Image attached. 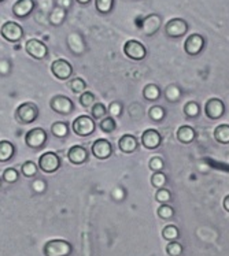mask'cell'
<instances>
[{
  "mask_svg": "<svg viewBox=\"0 0 229 256\" xmlns=\"http://www.w3.org/2000/svg\"><path fill=\"white\" fill-rule=\"evenodd\" d=\"M43 252L46 256H70L73 252V246L69 241L55 238L44 244Z\"/></svg>",
  "mask_w": 229,
  "mask_h": 256,
  "instance_id": "cell-1",
  "label": "cell"
},
{
  "mask_svg": "<svg viewBox=\"0 0 229 256\" xmlns=\"http://www.w3.org/2000/svg\"><path fill=\"white\" fill-rule=\"evenodd\" d=\"M16 118L22 125L33 124L39 118V107L36 103L25 102L18 106V108L16 110Z\"/></svg>",
  "mask_w": 229,
  "mask_h": 256,
  "instance_id": "cell-2",
  "label": "cell"
},
{
  "mask_svg": "<svg viewBox=\"0 0 229 256\" xmlns=\"http://www.w3.org/2000/svg\"><path fill=\"white\" fill-rule=\"evenodd\" d=\"M73 132L80 137H88L91 136L92 133L96 129V124H95V120L89 115H80L76 120H73Z\"/></svg>",
  "mask_w": 229,
  "mask_h": 256,
  "instance_id": "cell-3",
  "label": "cell"
},
{
  "mask_svg": "<svg viewBox=\"0 0 229 256\" xmlns=\"http://www.w3.org/2000/svg\"><path fill=\"white\" fill-rule=\"evenodd\" d=\"M39 168L46 174L57 172L61 168V158L57 152H44L42 156L39 158Z\"/></svg>",
  "mask_w": 229,
  "mask_h": 256,
  "instance_id": "cell-4",
  "label": "cell"
},
{
  "mask_svg": "<svg viewBox=\"0 0 229 256\" xmlns=\"http://www.w3.org/2000/svg\"><path fill=\"white\" fill-rule=\"evenodd\" d=\"M48 134L47 132L42 129V128H35V129H31L25 134V144L32 150H42L44 148V146L47 144Z\"/></svg>",
  "mask_w": 229,
  "mask_h": 256,
  "instance_id": "cell-5",
  "label": "cell"
},
{
  "mask_svg": "<svg viewBox=\"0 0 229 256\" xmlns=\"http://www.w3.org/2000/svg\"><path fill=\"white\" fill-rule=\"evenodd\" d=\"M0 34L9 42H21L24 37V28L14 21H7L3 24V26L0 29Z\"/></svg>",
  "mask_w": 229,
  "mask_h": 256,
  "instance_id": "cell-6",
  "label": "cell"
},
{
  "mask_svg": "<svg viewBox=\"0 0 229 256\" xmlns=\"http://www.w3.org/2000/svg\"><path fill=\"white\" fill-rule=\"evenodd\" d=\"M51 73L59 81H66L73 76V66L66 59H57L51 63Z\"/></svg>",
  "mask_w": 229,
  "mask_h": 256,
  "instance_id": "cell-7",
  "label": "cell"
},
{
  "mask_svg": "<svg viewBox=\"0 0 229 256\" xmlns=\"http://www.w3.org/2000/svg\"><path fill=\"white\" fill-rule=\"evenodd\" d=\"M188 32V24L182 18H172L170 21L166 22L165 25V33L170 38H180L185 36Z\"/></svg>",
  "mask_w": 229,
  "mask_h": 256,
  "instance_id": "cell-8",
  "label": "cell"
},
{
  "mask_svg": "<svg viewBox=\"0 0 229 256\" xmlns=\"http://www.w3.org/2000/svg\"><path fill=\"white\" fill-rule=\"evenodd\" d=\"M50 107L52 111H55L57 114L69 115L72 114L74 110V103L70 98L63 96V94H57L54 96L50 102Z\"/></svg>",
  "mask_w": 229,
  "mask_h": 256,
  "instance_id": "cell-9",
  "label": "cell"
},
{
  "mask_svg": "<svg viewBox=\"0 0 229 256\" xmlns=\"http://www.w3.org/2000/svg\"><path fill=\"white\" fill-rule=\"evenodd\" d=\"M124 54L132 60H143L147 56V48L143 42L137 40H128L124 44Z\"/></svg>",
  "mask_w": 229,
  "mask_h": 256,
  "instance_id": "cell-10",
  "label": "cell"
},
{
  "mask_svg": "<svg viewBox=\"0 0 229 256\" xmlns=\"http://www.w3.org/2000/svg\"><path fill=\"white\" fill-rule=\"evenodd\" d=\"M25 51L29 56L36 59V60L46 59L48 55L47 46L40 40H37V38H31V40H28L25 42Z\"/></svg>",
  "mask_w": 229,
  "mask_h": 256,
  "instance_id": "cell-11",
  "label": "cell"
},
{
  "mask_svg": "<svg viewBox=\"0 0 229 256\" xmlns=\"http://www.w3.org/2000/svg\"><path fill=\"white\" fill-rule=\"evenodd\" d=\"M206 42L204 37L198 33H193L191 36L187 37V40L184 42V51L189 55V56H196L203 51Z\"/></svg>",
  "mask_w": 229,
  "mask_h": 256,
  "instance_id": "cell-12",
  "label": "cell"
},
{
  "mask_svg": "<svg viewBox=\"0 0 229 256\" xmlns=\"http://www.w3.org/2000/svg\"><path fill=\"white\" fill-rule=\"evenodd\" d=\"M91 152H92V155L96 159L106 160V159H109L113 155V146H111V142L109 140L99 138V140L94 142V144L91 146Z\"/></svg>",
  "mask_w": 229,
  "mask_h": 256,
  "instance_id": "cell-13",
  "label": "cell"
},
{
  "mask_svg": "<svg viewBox=\"0 0 229 256\" xmlns=\"http://www.w3.org/2000/svg\"><path fill=\"white\" fill-rule=\"evenodd\" d=\"M89 152L88 150L83 146H73L68 151L69 162L76 166H81L85 162H88Z\"/></svg>",
  "mask_w": 229,
  "mask_h": 256,
  "instance_id": "cell-14",
  "label": "cell"
},
{
  "mask_svg": "<svg viewBox=\"0 0 229 256\" xmlns=\"http://www.w3.org/2000/svg\"><path fill=\"white\" fill-rule=\"evenodd\" d=\"M141 144L147 150H156L162 144V137L155 129H147L141 134Z\"/></svg>",
  "mask_w": 229,
  "mask_h": 256,
  "instance_id": "cell-15",
  "label": "cell"
},
{
  "mask_svg": "<svg viewBox=\"0 0 229 256\" xmlns=\"http://www.w3.org/2000/svg\"><path fill=\"white\" fill-rule=\"evenodd\" d=\"M204 112H206V115L210 120H218L225 112L224 102L219 99H215V98L207 100L206 107H204Z\"/></svg>",
  "mask_w": 229,
  "mask_h": 256,
  "instance_id": "cell-16",
  "label": "cell"
},
{
  "mask_svg": "<svg viewBox=\"0 0 229 256\" xmlns=\"http://www.w3.org/2000/svg\"><path fill=\"white\" fill-rule=\"evenodd\" d=\"M35 0H17L13 6V14L17 18H28L35 10Z\"/></svg>",
  "mask_w": 229,
  "mask_h": 256,
  "instance_id": "cell-17",
  "label": "cell"
},
{
  "mask_svg": "<svg viewBox=\"0 0 229 256\" xmlns=\"http://www.w3.org/2000/svg\"><path fill=\"white\" fill-rule=\"evenodd\" d=\"M162 20L161 16L156 14H151V16H146L143 20V25H141V30L146 36H154L156 32L161 29Z\"/></svg>",
  "mask_w": 229,
  "mask_h": 256,
  "instance_id": "cell-18",
  "label": "cell"
},
{
  "mask_svg": "<svg viewBox=\"0 0 229 256\" xmlns=\"http://www.w3.org/2000/svg\"><path fill=\"white\" fill-rule=\"evenodd\" d=\"M137 146H139V142L132 134H124L118 140V148L124 154H133L137 150Z\"/></svg>",
  "mask_w": 229,
  "mask_h": 256,
  "instance_id": "cell-19",
  "label": "cell"
},
{
  "mask_svg": "<svg viewBox=\"0 0 229 256\" xmlns=\"http://www.w3.org/2000/svg\"><path fill=\"white\" fill-rule=\"evenodd\" d=\"M176 137H177L178 142H182V144H191L196 137V132L193 130V128H191V126H180L178 130L176 132Z\"/></svg>",
  "mask_w": 229,
  "mask_h": 256,
  "instance_id": "cell-20",
  "label": "cell"
},
{
  "mask_svg": "<svg viewBox=\"0 0 229 256\" xmlns=\"http://www.w3.org/2000/svg\"><path fill=\"white\" fill-rule=\"evenodd\" d=\"M16 155V146L11 142L2 140L0 142V163H6L11 160Z\"/></svg>",
  "mask_w": 229,
  "mask_h": 256,
  "instance_id": "cell-21",
  "label": "cell"
},
{
  "mask_svg": "<svg viewBox=\"0 0 229 256\" xmlns=\"http://www.w3.org/2000/svg\"><path fill=\"white\" fill-rule=\"evenodd\" d=\"M143 98L147 102H156L161 98V89L155 84H148L143 89Z\"/></svg>",
  "mask_w": 229,
  "mask_h": 256,
  "instance_id": "cell-22",
  "label": "cell"
},
{
  "mask_svg": "<svg viewBox=\"0 0 229 256\" xmlns=\"http://www.w3.org/2000/svg\"><path fill=\"white\" fill-rule=\"evenodd\" d=\"M65 20H66V10L62 8V7H59V6H57L51 11V14H50V22H51V25H54V26H61L63 22H65Z\"/></svg>",
  "mask_w": 229,
  "mask_h": 256,
  "instance_id": "cell-23",
  "label": "cell"
},
{
  "mask_svg": "<svg viewBox=\"0 0 229 256\" xmlns=\"http://www.w3.org/2000/svg\"><path fill=\"white\" fill-rule=\"evenodd\" d=\"M51 133L57 138H65V137L69 136V125L66 122L58 120L55 124H52Z\"/></svg>",
  "mask_w": 229,
  "mask_h": 256,
  "instance_id": "cell-24",
  "label": "cell"
},
{
  "mask_svg": "<svg viewBox=\"0 0 229 256\" xmlns=\"http://www.w3.org/2000/svg\"><path fill=\"white\" fill-rule=\"evenodd\" d=\"M214 138L219 144H229V125H218L214 129Z\"/></svg>",
  "mask_w": 229,
  "mask_h": 256,
  "instance_id": "cell-25",
  "label": "cell"
},
{
  "mask_svg": "<svg viewBox=\"0 0 229 256\" xmlns=\"http://www.w3.org/2000/svg\"><path fill=\"white\" fill-rule=\"evenodd\" d=\"M162 237L166 241H169V242L177 241V238L180 237V230L174 225H167L162 230Z\"/></svg>",
  "mask_w": 229,
  "mask_h": 256,
  "instance_id": "cell-26",
  "label": "cell"
},
{
  "mask_svg": "<svg viewBox=\"0 0 229 256\" xmlns=\"http://www.w3.org/2000/svg\"><path fill=\"white\" fill-rule=\"evenodd\" d=\"M114 7V0H95V8L99 14H109Z\"/></svg>",
  "mask_w": 229,
  "mask_h": 256,
  "instance_id": "cell-27",
  "label": "cell"
},
{
  "mask_svg": "<svg viewBox=\"0 0 229 256\" xmlns=\"http://www.w3.org/2000/svg\"><path fill=\"white\" fill-rule=\"evenodd\" d=\"M37 170H39V166H37L35 162H32V160H28V162L22 163L21 172L24 177H26V178L36 177Z\"/></svg>",
  "mask_w": 229,
  "mask_h": 256,
  "instance_id": "cell-28",
  "label": "cell"
},
{
  "mask_svg": "<svg viewBox=\"0 0 229 256\" xmlns=\"http://www.w3.org/2000/svg\"><path fill=\"white\" fill-rule=\"evenodd\" d=\"M78 103L83 106L84 108H91V107L96 103V96H95L92 92L85 90L84 94H80V98H78Z\"/></svg>",
  "mask_w": 229,
  "mask_h": 256,
  "instance_id": "cell-29",
  "label": "cell"
},
{
  "mask_svg": "<svg viewBox=\"0 0 229 256\" xmlns=\"http://www.w3.org/2000/svg\"><path fill=\"white\" fill-rule=\"evenodd\" d=\"M165 98H166L170 103L177 102L181 98V89L178 88L177 85H169L165 89Z\"/></svg>",
  "mask_w": 229,
  "mask_h": 256,
  "instance_id": "cell-30",
  "label": "cell"
},
{
  "mask_svg": "<svg viewBox=\"0 0 229 256\" xmlns=\"http://www.w3.org/2000/svg\"><path fill=\"white\" fill-rule=\"evenodd\" d=\"M106 115H107V107H106L103 103H95V104L91 107V116H92L94 120H103Z\"/></svg>",
  "mask_w": 229,
  "mask_h": 256,
  "instance_id": "cell-31",
  "label": "cell"
},
{
  "mask_svg": "<svg viewBox=\"0 0 229 256\" xmlns=\"http://www.w3.org/2000/svg\"><path fill=\"white\" fill-rule=\"evenodd\" d=\"M69 86H70V89H72V92H73V94H84V92L87 90V82H85L83 78H80V77L70 80Z\"/></svg>",
  "mask_w": 229,
  "mask_h": 256,
  "instance_id": "cell-32",
  "label": "cell"
},
{
  "mask_svg": "<svg viewBox=\"0 0 229 256\" xmlns=\"http://www.w3.org/2000/svg\"><path fill=\"white\" fill-rule=\"evenodd\" d=\"M99 128L100 130L104 132V133H113V132L117 129V124H115L114 118H111V116H104L103 120H100Z\"/></svg>",
  "mask_w": 229,
  "mask_h": 256,
  "instance_id": "cell-33",
  "label": "cell"
},
{
  "mask_svg": "<svg viewBox=\"0 0 229 256\" xmlns=\"http://www.w3.org/2000/svg\"><path fill=\"white\" fill-rule=\"evenodd\" d=\"M18 180H20V172L14 168H6L2 174V181H5L6 184H16Z\"/></svg>",
  "mask_w": 229,
  "mask_h": 256,
  "instance_id": "cell-34",
  "label": "cell"
},
{
  "mask_svg": "<svg viewBox=\"0 0 229 256\" xmlns=\"http://www.w3.org/2000/svg\"><path fill=\"white\" fill-rule=\"evenodd\" d=\"M167 182V177L165 176V172H154L151 176V185L156 189L165 188V185Z\"/></svg>",
  "mask_w": 229,
  "mask_h": 256,
  "instance_id": "cell-35",
  "label": "cell"
},
{
  "mask_svg": "<svg viewBox=\"0 0 229 256\" xmlns=\"http://www.w3.org/2000/svg\"><path fill=\"white\" fill-rule=\"evenodd\" d=\"M148 115H150V120H154V122H161L165 118L166 111H165V108L162 106H154L148 111Z\"/></svg>",
  "mask_w": 229,
  "mask_h": 256,
  "instance_id": "cell-36",
  "label": "cell"
},
{
  "mask_svg": "<svg viewBox=\"0 0 229 256\" xmlns=\"http://www.w3.org/2000/svg\"><path fill=\"white\" fill-rule=\"evenodd\" d=\"M155 200L159 204H169L170 203V200H172V194H170V190H167L166 188L158 189L155 194Z\"/></svg>",
  "mask_w": 229,
  "mask_h": 256,
  "instance_id": "cell-37",
  "label": "cell"
},
{
  "mask_svg": "<svg viewBox=\"0 0 229 256\" xmlns=\"http://www.w3.org/2000/svg\"><path fill=\"white\" fill-rule=\"evenodd\" d=\"M156 214L162 220H170V218H173V215H174V208H173L172 206H169V204H162V206H159Z\"/></svg>",
  "mask_w": 229,
  "mask_h": 256,
  "instance_id": "cell-38",
  "label": "cell"
},
{
  "mask_svg": "<svg viewBox=\"0 0 229 256\" xmlns=\"http://www.w3.org/2000/svg\"><path fill=\"white\" fill-rule=\"evenodd\" d=\"M163 168H165V162H163V159L159 156L151 158L150 162H148V168H150L152 172H163Z\"/></svg>",
  "mask_w": 229,
  "mask_h": 256,
  "instance_id": "cell-39",
  "label": "cell"
},
{
  "mask_svg": "<svg viewBox=\"0 0 229 256\" xmlns=\"http://www.w3.org/2000/svg\"><path fill=\"white\" fill-rule=\"evenodd\" d=\"M199 112H200V108H199L198 103H195V102H189L184 106V114L187 115L188 118H195V116H198Z\"/></svg>",
  "mask_w": 229,
  "mask_h": 256,
  "instance_id": "cell-40",
  "label": "cell"
},
{
  "mask_svg": "<svg viewBox=\"0 0 229 256\" xmlns=\"http://www.w3.org/2000/svg\"><path fill=\"white\" fill-rule=\"evenodd\" d=\"M107 114L111 118H118L122 115V104H121L120 102H113V103H110V106L107 107Z\"/></svg>",
  "mask_w": 229,
  "mask_h": 256,
  "instance_id": "cell-41",
  "label": "cell"
},
{
  "mask_svg": "<svg viewBox=\"0 0 229 256\" xmlns=\"http://www.w3.org/2000/svg\"><path fill=\"white\" fill-rule=\"evenodd\" d=\"M166 252L169 256H180L182 255V246L177 241H172L166 246Z\"/></svg>",
  "mask_w": 229,
  "mask_h": 256,
  "instance_id": "cell-42",
  "label": "cell"
},
{
  "mask_svg": "<svg viewBox=\"0 0 229 256\" xmlns=\"http://www.w3.org/2000/svg\"><path fill=\"white\" fill-rule=\"evenodd\" d=\"M32 190L37 194H44L47 190V181H44L42 178H37L32 182Z\"/></svg>",
  "mask_w": 229,
  "mask_h": 256,
  "instance_id": "cell-43",
  "label": "cell"
},
{
  "mask_svg": "<svg viewBox=\"0 0 229 256\" xmlns=\"http://www.w3.org/2000/svg\"><path fill=\"white\" fill-rule=\"evenodd\" d=\"M111 198L114 200H124L125 199V190L121 188V186H117V188L113 189L111 192Z\"/></svg>",
  "mask_w": 229,
  "mask_h": 256,
  "instance_id": "cell-44",
  "label": "cell"
},
{
  "mask_svg": "<svg viewBox=\"0 0 229 256\" xmlns=\"http://www.w3.org/2000/svg\"><path fill=\"white\" fill-rule=\"evenodd\" d=\"M222 206H224L225 211H228V212H229V194H228V196H225L224 202H222Z\"/></svg>",
  "mask_w": 229,
  "mask_h": 256,
  "instance_id": "cell-45",
  "label": "cell"
},
{
  "mask_svg": "<svg viewBox=\"0 0 229 256\" xmlns=\"http://www.w3.org/2000/svg\"><path fill=\"white\" fill-rule=\"evenodd\" d=\"M76 2H77L78 4L87 6V4H89V2H91V0H76Z\"/></svg>",
  "mask_w": 229,
  "mask_h": 256,
  "instance_id": "cell-46",
  "label": "cell"
},
{
  "mask_svg": "<svg viewBox=\"0 0 229 256\" xmlns=\"http://www.w3.org/2000/svg\"><path fill=\"white\" fill-rule=\"evenodd\" d=\"M3 2H5V0H0V3H3Z\"/></svg>",
  "mask_w": 229,
  "mask_h": 256,
  "instance_id": "cell-47",
  "label": "cell"
},
{
  "mask_svg": "<svg viewBox=\"0 0 229 256\" xmlns=\"http://www.w3.org/2000/svg\"><path fill=\"white\" fill-rule=\"evenodd\" d=\"M0 185H2V180H0Z\"/></svg>",
  "mask_w": 229,
  "mask_h": 256,
  "instance_id": "cell-48",
  "label": "cell"
}]
</instances>
